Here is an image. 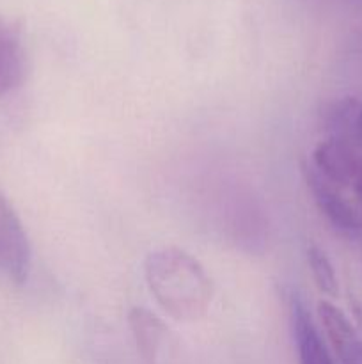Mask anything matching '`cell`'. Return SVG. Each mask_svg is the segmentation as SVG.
I'll return each instance as SVG.
<instances>
[{
    "label": "cell",
    "instance_id": "obj_6",
    "mask_svg": "<svg viewBox=\"0 0 362 364\" xmlns=\"http://www.w3.org/2000/svg\"><path fill=\"white\" fill-rule=\"evenodd\" d=\"M318 316L339 364H362V336L348 316L329 301L318 302Z\"/></svg>",
    "mask_w": 362,
    "mask_h": 364
},
{
    "label": "cell",
    "instance_id": "obj_11",
    "mask_svg": "<svg viewBox=\"0 0 362 364\" xmlns=\"http://www.w3.org/2000/svg\"><path fill=\"white\" fill-rule=\"evenodd\" d=\"M353 50H355V53H357V55L362 59V32L357 36V38H355V41H353Z\"/></svg>",
    "mask_w": 362,
    "mask_h": 364
},
{
    "label": "cell",
    "instance_id": "obj_2",
    "mask_svg": "<svg viewBox=\"0 0 362 364\" xmlns=\"http://www.w3.org/2000/svg\"><path fill=\"white\" fill-rule=\"evenodd\" d=\"M309 169L348 188L362 203V151L339 139L327 137L314 148Z\"/></svg>",
    "mask_w": 362,
    "mask_h": 364
},
{
    "label": "cell",
    "instance_id": "obj_9",
    "mask_svg": "<svg viewBox=\"0 0 362 364\" xmlns=\"http://www.w3.org/2000/svg\"><path fill=\"white\" fill-rule=\"evenodd\" d=\"M128 326L133 336L135 347L146 363L155 364L165 340V323L148 308H131L128 313Z\"/></svg>",
    "mask_w": 362,
    "mask_h": 364
},
{
    "label": "cell",
    "instance_id": "obj_7",
    "mask_svg": "<svg viewBox=\"0 0 362 364\" xmlns=\"http://www.w3.org/2000/svg\"><path fill=\"white\" fill-rule=\"evenodd\" d=\"M25 77V48L18 28L0 16V98L13 92Z\"/></svg>",
    "mask_w": 362,
    "mask_h": 364
},
{
    "label": "cell",
    "instance_id": "obj_10",
    "mask_svg": "<svg viewBox=\"0 0 362 364\" xmlns=\"http://www.w3.org/2000/svg\"><path fill=\"white\" fill-rule=\"evenodd\" d=\"M307 262L312 279H314L319 291L329 295V297H337V294H339V281H337L336 269H334L327 252L323 249L316 247V245H311L307 251Z\"/></svg>",
    "mask_w": 362,
    "mask_h": 364
},
{
    "label": "cell",
    "instance_id": "obj_3",
    "mask_svg": "<svg viewBox=\"0 0 362 364\" xmlns=\"http://www.w3.org/2000/svg\"><path fill=\"white\" fill-rule=\"evenodd\" d=\"M307 185L319 212L344 233H362V203L348 188L325 180L307 167Z\"/></svg>",
    "mask_w": 362,
    "mask_h": 364
},
{
    "label": "cell",
    "instance_id": "obj_4",
    "mask_svg": "<svg viewBox=\"0 0 362 364\" xmlns=\"http://www.w3.org/2000/svg\"><path fill=\"white\" fill-rule=\"evenodd\" d=\"M32 252L27 231L11 203L0 194V276L21 284L31 272Z\"/></svg>",
    "mask_w": 362,
    "mask_h": 364
},
{
    "label": "cell",
    "instance_id": "obj_8",
    "mask_svg": "<svg viewBox=\"0 0 362 364\" xmlns=\"http://www.w3.org/2000/svg\"><path fill=\"white\" fill-rule=\"evenodd\" d=\"M329 137L339 139L362 151V98L346 96L330 103L323 114Z\"/></svg>",
    "mask_w": 362,
    "mask_h": 364
},
{
    "label": "cell",
    "instance_id": "obj_1",
    "mask_svg": "<svg viewBox=\"0 0 362 364\" xmlns=\"http://www.w3.org/2000/svg\"><path fill=\"white\" fill-rule=\"evenodd\" d=\"M144 279L156 304L177 322H197L212 304L213 283L204 267L180 247L149 252Z\"/></svg>",
    "mask_w": 362,
    "mask_h": 364
},
{
    "label": "cell",
    "instance_id": "obj_5",
    "mask_svg": "<svg viewBox=\"0 0 362 364\" xmlns=\"http://www.w3.org/2000/svg\"><path fill=\"white\" fill-rule=\"evenodd\" d=\"M287 313L298 364H336L311 313L305 308V302L295 291L287 294Z\"/></svg>",
    "mask_w": 362,
    "mask_h": 364
}]
</instances>
